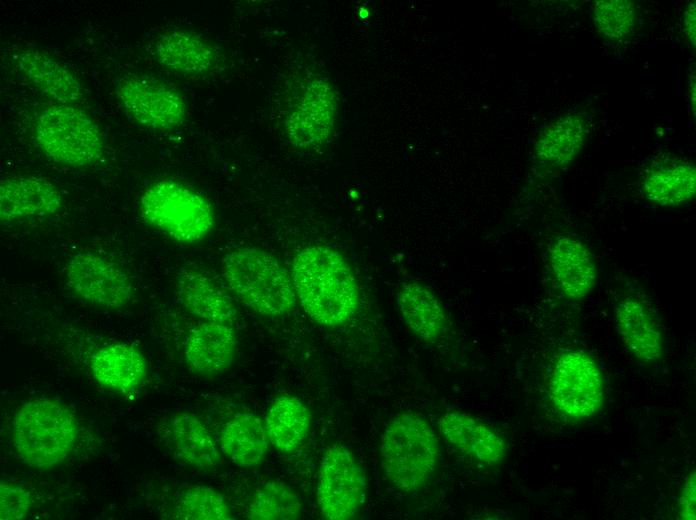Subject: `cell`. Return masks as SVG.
<instances>
[{
	"mask_svg": "<svg viewBox=\"0 0 696 520\" xmlns=\"http://www.w3.org/2000/svg\"><path fill=\"white\" fill-rule=\"evenodd\" d=\"M292 283L304 311L316 323L337 327L356 313L360 293L345 258L325 245H311L292 262Z\"/></svg>",
	"mask_w": 696,
	"mask_h": 520,
	"instance_id": "obj_1",
	"label": "cell"
},
{
	"mask_svg": "<svg viewBox=\"0 0 696 520\" xmlns=\"http://www.w3.org/2000/svg\"><path fill=\"white\" fill-rule=\"evenodd\" d=\"M79 434L78 421L64 404L35 398L17 408L12 441L18 457L34 468L62 464L72 453Z\"/></svg>",
	"mask_w": 696,
	"mask_h": 520,
	"instance_id": "obj_2",
	"label": "cell"
},
{
	"mask_svg": "<svg viewBox=\"0 0 696 520\" xmlns=\"http://www.w3.org/2000/svg\"><path fill=\"white\" fill-rule=\"evenodd\" d=\"M381 467L399 491L422 489L434 476L439 446L429 423L414 413H401L386 425L380 442Z\"/></svg>",
	"mask_w": 696,
	"mask_h": 520,
	"instance_id": "obj_3",
	"label": "cell"
},
{
	"mask_svg": "<svg viewBox=\"0 0 696 520\" xmlns=\"http://www.w3.org/2000/svg\"><path fill=\"white\" fill-rule=\"evenodd\" d=\"M221 273L238 299L261 315L280 316L295 307L292 279L277 259L263 250H231L222 260Z\"/></svg>",
	"mask_w": 696,
	"mask_h": 520,
	"instance_id": "obj_4",
	"label": "cell"
},
{
	"mask_svg": "<svg viewBox=\"0 0 696 520\" xmlns=\"http://www.w3.org/2000/svg\"><path fill=\"white\" fill-rule=\"evenodd\" d=\"M139 206L149 225L179 243L199 242L215 225L211 203L200 193L173 180L151 184L142 193Z\"/></svg>",
	"mask_w": 696,
	"mask_h": 520,
	"instance_id": "obj_5",
	"label": "cell"
},
{
	"mask_svg": "<svg viewBox=\"0 0 696 520\" xmlns=\"http://www.w3.org/2000/svg\"><path fill=\"white\" fill-rule=\"evenodd\" d=\"M34 140L55 163L88 167L104 155V139L97 124L84 111L53 104L42 110L34 125Z\"/></svg>",
	"mask_w": 696,
	"mask_h": 520,
	"instance_id": "obj_6",
	"label": "cell"
},
{
	"mask_svg": "<svg viewBox=\"0 0 696 520\" xmlns=\"http://www.w3.org/2000/svg\"><path fill=\"white\" fill-rule=\"evenodd\" d=\"M366 476L350 448L333 444L324 452L318 471L316 500L323 518L352 519L366 497Z\"/></svg>",
	"mask_w": 696,
	"mask_h": 520,
	"instance_id": "obj_7",
	"label": "cell"
},
{
	"mask_svg": "<svg viewBox=\"0 0 696 520\" xmlns=\"http://www.w3.org/2000/svg\"><path fill=\"white\" fill-rule=\"evenodd\" d=\"M550 397L563 415L576 420L590 418L604 401V379L597 362L579 350L563 352L550 377Z\"/></svg>",
	"mask_w": 696,
	"mask_h": 520,
	"instance_id": "obj_8",
	"label": "cell"
},
{
	"mask_svg": "<svg viewBox=\"0 0 696 520\" xmlns=\"http://www.w3.org/2000/svg\"><path fill=\"white\" fill-rule=\"evenodd\" d=\"M116 95L126 114L140 126L167 131L185 121L183 97L155 78L142 74L125 76L117 85Z\"/></svg>",
	"mask_w": 696,
	"mask_h": 520,
	"instance_id": "obj_9",
	"label": "cell"
},
{
	"mask_svg": "<svg viewBox=\"0 0 696 520\" xmlns=\"http://www.w3.org/2000/svg\"><path fill=\"white\" fill-rule=\"evenodd\" d=\"M65 278L78 298L94 306L118 309L129 304L134 296L132 282L122 268L95 253L73 255L66 264Z\"/></svg>",
	"mask_w": 696,
	"mask_h": 520,
	"instance_id": "obj_10",
	"label": "cell"
},
{
	"mask_svg": "<svg viewBox=\"0 0 696 520\" xmlns=\"http://www.w3.org/2000/svg\"><path fill=\"white\" fill-rule=\"evenodd\" d=\"M336 107L335 94L325 81H309L288 113L285 126L289 141L303 148L325 142L334 126Z\"/></svg>",
	"mask_w": 696,
	"mask_h": 520,
	"instance_id": "obj_11",
	"label": "cell"
},
{
	"mask_svg": "<svg viewBox=\"0 0 696 520\" xmlns=\"http://www.w3.org/2000/svg\"><path fill=\"white\" fill-rule=\"evenodd\" d=\"M438 427L453 448L484 465H498L507 454L505 439L489 425L468 413L448 411L439 418Z\"/></svg>",
	"mask_w": 696,
	"mask_h": 520,
	"instance_id": "obj_12",
	"label": "cell"
},
{
	"mask_svg": "<svg viewBox=\"0 0 696 520\" xmlns=\"http://www.w3.org/2000/svg\"><path fill=\"white\" fill-rule=\"evenodd\" d=\"M63 205L59 189L48 179L14 176L0 182V219L13 222L56 213Z\"/></svg>",
	"mask_w": 696,
	"mask_h": 520,
	"instance_id": "obj_13",
	"label": "cell"
},
{
	"mask_svg": "<svg viewBox=\"0 0 696 520\" xmlns=\"http://www.w3.org/2000/svg\"><path fill=\"white\" fill-rule=\"evenodd\" d=\"M548 259L554 281L568 299H583L595 287L596 263L581 241L570 236L555 238L550 244Z\"/></svg>",
	"mask_w": 696,
	"mask_h": 520,
	"instance_id": "obj_14",
	"label": "cell"
},
{
	"mask_svg": "<svg viewBox=\"0 0 696 520\" xmlns=\"http://www.w3.org/2000/svg\"><path fill=\"white\" fill-rule=\"evenodd\" d=\"M235 350L236 336L230 324L204 321L190 330L184 357L192 371L213 375L232 365Z\"/></svg>",
	"mask_w": 696,
	"mask_h": 520,
	"instance_id": "obj_15",
	"label": "cell"
},
{
	"mask_svg": "<svg viewBox=\"0 0 696 520\" xmlns=\"http://www.w3.org/2000/svg\"><path fill=\"white\" fill-rule=\"evenodd\" d=\"M617 332L628 351L643 363L659 360L664 345L657 321L644 302L626 296L615 306Z\"/></svg>",
	"mask_w": 696,
	"mask_h": 520,
	"instance_id": "obj_16",
	"label": "cell"
},
{
	"mask_svg": "<svg viewBox=\"0 0 696 520\" xmlns=\"http://www.w3.org/2000/svg\"><path fill=\"white\" fill-rule=\"evenodd\" d=\"M89 367L96 382L121 393L137 389L147 376L144 354L126 343L107 344L97 349L90 358Z\"/></svg>",
	"mask_w": 696,
	"mask_h": 520,
	"instance_id": "obj_17",
	"label": "cell"
},
{
	"mask_svg": "<svg viewBox=\"0 0 696 520\" xmlns=\"http://www.w3.org/2000/svg\"><path fill=\"white\" fill-rule=\"evenodd\" d=\"M641 189L648 200L658 205L686 204L696 192L695 167L680 158H657L645 170Z\"/></svg>",
	"mask_w": 696,
	"mask_h": 520,
	"instance_id": "obj_18",
	"label": "cell"
},
{
	"mask_svg": "<svg viewBox=\"0 0 696 520\" xmlns=\"http://www.w3.org/2000/svg\"><path fill=\"white\" fill-rule=\"evenodd\" d=\"M166 439L175 456L193 468L209 470L220 463V451L209 428L192 413L173 415L166 424Z\"/></svg>",
	"mask_w": 696,
	"mask_h": 520,
	"instance_id": "obj_19",
	"label": "cell"
},
{
	"mask_svg": "<svg viewBox=\"0 0 696 520\" xmlns=\"http://www.w3.org/2000/svg\"><path fill=\"white\" fill-rule=\"evenodd\" d=\"M153 54L165 69L187 76L207 73L217 63V52L210 43L182 30L160 35L153 45Z\"/></svg>",
	"mask_w": 696,
	"mask_h": 520,
	"instance_id": "obj_20",
	"label": "cell"
},
{
	"mask_svg": "<svg viewBox=\"0 0 696 520\" xmlns=\"http://www.w3.org/2000/svg\"><path fill=\"white\" fill-rule=\"evenodd\" d=\"M20 71L55 104L80 102L83 89L76 76L63 64L37 50H21L16 55Z\"/></svg>",
	"mask_w": 696,
	"mask_h": 520,
	"instance_id": "obj_21",
	"label": "cell"
},
{
	"mask_svg": "<svg viewBox=\"0 0 696 520\" xmlns=\"http://www.w3.org/2000/svg\"><path fill=\"white\" fill-rule=\"evenodd\" d=\"M397 304L409 329L427 343H437L449 331V320L439 299L418 283H404Z\"/></svg>",
	"mask_w": 696,
	"mask_h": 520,
	"instance_id": "obj_22",
	"label": "cell"
},
{
	"mask_svg": "<svg viewBox=\"0 0 696 520\" xmlns=\"http://www.w3.org/2000/svg\"><path fill=\"white\" fill-rule=\"evenodd\" d=\"M311 420L308 407L298 397H276L270 403L264 419L269 443L282 453L297 450L310 432Z\"/></svg>",
	"mask_w": 696,
	"mask_h": 520,
	"instance_id": "obj_23",
	"label": "cell"
},
{
	"mask_svg": "<svg viewBox=\"0 0 696 520\" xmlns=\"http://www.w3.org/2000/svg\"><path fill=\"white\" fill-rule=\"evenodd\" d=\"M220 446L236 466L251 468L259 465L269 447L264 423L253 413L234 415L221 431Z\"/></svg>",
	"mask_w": 696,
	"mask_h": 520,
	"instance_id": "obj_24",
	"label": "cell"
},
{
	"mask_svg": "<svg viewBox=\"0 0 696 520\" xmlns=\"http://www.w3.org/2000/svg\"><path fill=\"white\" fill-rule=\"evenodd\" d=\"M178 293L185 308L206 322L231 324L236 316L228 295L201 272H182L178 280Z\"/></svg>",
	"mask_w": 696,
	"mask_h": 520,
	"instance_id": "obj_25",
	"label": "cell"
},
{
	"mask_svg": "<svg viewBox=\"0 0 696 520\" xmlns=\"http://www.w3.org/2000/svg\"><path fill=\"white\" fill-rule=\"evenodd\" d=\"M584 141V125L576 116L562 117L545 128L537 145V157L553 167H563L578 155Z\"/></svg>",
	"mask_w": 696,
	"mask_h": 520,
	"instance_id": "obj_26",
	"label": "cell"
},
{
	"mask_svg": "<svg viewBox=\"0 0 696 520\" xmlns=\"http://www.w3.org/2000/svg\"><path fill=\"white\" fill-rule=\"evenodd\" d=\"M302 516L297 494L284 482L271 480L254 493L247 511L253 520H296Z\"/></svg>",
	"mask_w": 696,
	"mask_h": 520,
	"instance_id": "obj_27",
	"label": "cell"
},
{
	"mask_svg": "<svg viewBox=\"0 0 696 520\" xmlns=\"http://www.w3.org/2000/svg\"><path fill=\"white\" fill-rule=\"evenodd\" d=\"M173 517L184 520H230V506L224 496L205 485L183 489L174 502Z\"/></svg>",
	"mask_w": 696,
	"mask_h": 520,
	"instance_id": "obj_28",
	"label": "cell"
},
{
	"mask_svg": "<svg viewBox=\"0 0 696 520\" xmlns=\"http://www.w3.org/2000/svg\"><path fill=\"white\" fill-rule=\"evenodd\" d=\"M593 19L599 31L612 40L631 34L635 25V7L628 0H600L593 8Z\"/></svg>",
	"mask_w": 696,
	"mask_h": 520,
	"instance_id": "obj_29",
	"label": "cell"
},
{
	"mask_svg": "<svg viewBox=\"0 0 696 520\" xmlns=\"http://www.w3.org/2000/svg\"><path fill=\"white\" fill-rule=\"evenodd\" d=\"M31 507V495L24 487L1 481L0 518L2 520L24 519L28 516Z\"/></svg>",
	"mask_w": 696,
	"mask_h": 520,
	"instance_id": "obj_30",
	"label": "cell"
},
{
	"mask_svg": "<svg viewBox=\"0 0 696 520\" xmlns=\"http://www.w3.org/2000/svg\"><path fill=\"white\" fill-rule=\"evenodd\" d=\"M695 471L687 477L679 498V515L682 519L694 520L696 504Z\"/></svg>",
	"mask_w": 696,
	"mask_h": 520,
	"instance_id": "obj_31",
	"label": "cell"
},
{
	"mask_svg": "<svg viewBox=\"0 0 696 520\" xmlns=\"http://www.w3.org/2000/svg\"><path fill=\"white\" fill-rule=\"evenodd\" d=\"M695 3L692 2L687 7L684 14V25L686 34L692 45H695Z\"/></svg>",
	"mask_w": 696,
	"mask_h": 520,
	"instance_id": "obj_32",
	"label": "cell"
}]
</instances>
